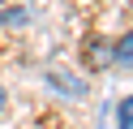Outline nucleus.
I'll return each mask as SVG.
<instances>
[{
  "label": "nucleus",
  "mask_w": 133,
  "mask_h": 129,
  "mask_svg": "<svg viewBox=\"0 0 133 129\" xmlns=\"http://www.w3.org/2000/svg\"><path fill=\"white\" fill-rule=\"evenodd\" d=\"M26 9H0V22H4V26H26Z\"/></svg>",
  "instance_id": "obj_4"
},
{
  "label": "nucleus",
  "mask_w": 133,
  "mask_h": 129,
  "mask_svg": "<svg viewBox=\"0 0 133 129\" xmlns=\"http://www.w3.org/2000/svg\"><path fill=\"white\" fill-rule=\"evenodd\" d=\"M0 116H4V90H0Z\"/></svg>",
  "instance_id": "obj_6"
},
{
  "label": "nucleus",
  "mask_w": 133,
  "mask_h": 129,
  "mask_svg": "<svg viewBox=\"0 0 133 129\" xmlns=\"http://www.w3.org/2000/svg\"><path fill=\"white\" fill-rule=\"evenodd\" d=\"M47 86H56V90L60 95H73V99H82V95H86V82H82V77H73V73H64V69H47Z\"/></svg>",
  "instance_id": "obj_1"
},
{
  "label": "nucleus",
  "mask_w": 133,
  "mask_h": 129,
  "mask_svg": "<svg viewBox=\"0 0 133 129\" xmlns=\"http://www.w3.org/2000/svg\"><path fill=\"white\" fill-rule=\"evenodd\" d=\"M112 56L120 60V65H133V26H129V30L120 34V39H116V47H112Z\"/></svg>",
  "instance_id": "obj_2"
},
{
  "label": "nucleus",
  "mask_w": 133,
  "mask_h": 129,
  "mask_svg": "<svg viewBox=\"0 0 133 129\" xmlns=\"http://www.w3.org/2000/svg\"><path fill=\"white\" fill-rule=\"evenodd\" d=\"M86 65H95V69L107 65V47H103V39H90V43H86Z\"/></svg>",
  "instance_id": "obj_3"
},
{
  "label": "nucleus",
  "mask_w": 133,
  "mask_h": 129,
  "mask_svg": "<svg viewBox=\"0 0 133 129\" xmlns=\"http://www.w3.org/2000/svg\"><path fill=\"white\" fill-rule=\"evenodd\" d=\"M120 129H133V95L120 103Z\"/></svg>",
  "instance_id": "obj_5"
}]
</instances>
